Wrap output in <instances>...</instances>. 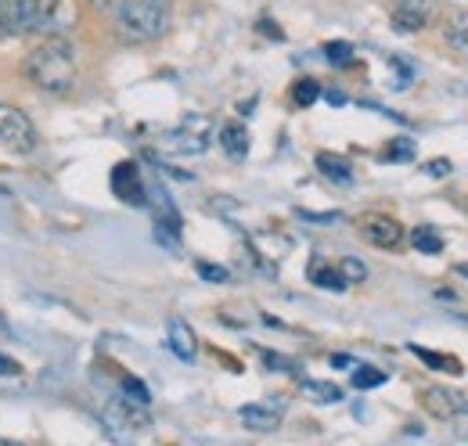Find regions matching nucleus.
Masks as SVG:
<instances>
[{"instance_id": "72a5a7b5", "label": "nucleus", "mask_w": 468, "mask_h": 446, "mask_svg": "<svg viewBox=\"0 0 468 446\" xmlns=\"http://www.w3.org/2000/svg\"><path fill=\"white\" fill-rule=\"evenodd\" d=\"M0 446H22V443H11V440H0Z\"/></svg>"}, {"instance_id": "bb28decb", "label": "nucleus", "mask_w": 468, "mask_h": 446, "mask_svg": "<svg viewBox=\"0 0 468 446\" xmlns=\"http://www.w3.org/2000/svg\"><path fill=\"white\" fill-rule=\"evenodd\" d=\"M451 173V159H432V163H425V176H432V180H443Z\"/></svg>"}, {"instance_id": "f257e3e1", "label": "nucleus", "mask_w": 468, "mask_h": 446, "mask_svg": "<svg viewBox=\"0 0 468 446\" xmlns=\"http://www.w3.org/2000/svg\"><path fill=\"white\" fill-rule=\"evenodd\" d=\"M26 76H29L33 87H40L48 94H65L76 80L72 44L65 37H48L44 44H37L26 58Z\"/></svg>"}, {"instance_id": "a211bd4d", "label": "nucleus", "mask_w": 468, "mask_h": 446, "mask_svg": "<svg viewBox=\"0 0 468 446\" xmlns=\"http://www.w3.org/2000/svg\"><path fill=\"white\" fill-rule=\"evenodd\" d=\"M119 399H122V403H130V407H137V410H148L152 392L144 389V382H137V378H122V386H119Z\"/></svg>"}, {"instance_id": "39448f33", "label": "nucleus", "mask_w": 468, "mask_h": 446, "mask_svg": "<svg viewBox=\"0 0 468 446\" xmlns=\"http://www.w3.org/2000/svg\"><path fill=\"white\" fill-rule=\"evenodd\" d=\"M44 26V0H0V33H29Z\"/></svg>"}, {"instance_id": "f704fd0d", "label": "nucleus", "mask_w": 468, "mask_h": 446, "mask_svg": "<svg viewBox=\"0 0 468 446\" xmlns=\"http://www.w3.org/2000/svg\"><path fill=\"white\" fill-rule=\"evenodd\" d=\"M462 278H468V267H462Z\"/></svg>"}, {"instance_id": "2eb2a0df", "label": "nucleus", "mask_w": 468, "mask_h": 446, "mask_svg": "<svg viewBox=\"0 0 468 446\" xmlns=\"http://www.w3.org/2000/svg\"><path fill=\"white\" fill-rule=\"evenodd\" d=\"M443 37H447L451 48H458V51H465L468 55V11H454V15L447 18Z\"/></svg>"}, {"instance_id": "c756f323", "label": "nucleus", "mask_w": 468, "mask_h": 446, "mask_svg": "<svg viewBox=\"0 0 468 446\" xmlns=\"http://www.w3.org/2000/svg\"><path fill=\"white\" fill-rule=\"evenodd\" d=\"M299 217H303V220H314V223H332V220H335V213H303V209H299Z\"/></svg>"}, {"instance_id": "473e14b6", "label": "nucleus", "mask_w": 468, "mask_h": 446, "mask_svg": "<svg viewBox=\"0 0 468 446\" xmlns=\"http://www.w3.org/2000/svg\"><path fill=\"white\" fill-rule=\"evenodd\" d=\"M90 4H98V7H105V4H112V0H90Z\"/></svg>"}, {"instance_id": "f8f14e48", "label": "nucleus", "mask_w": 468, "mask_h": 446, "mask_svg": "<svg viewBox=\"0 0 468 446\" xmlns=\"http://www.w3.org/2000/svg\"><path fill=\"white\" fill-rule=\"evenodd\" d=\"M220 148H224L228 159L241 163V159L249 155V130H245L241 122H224V126H220Z\"/></svg>"}, {"instance_id": "1a4fd4ad", "label": "nucleus", "mask_w": 468, "mask_h": 446, "mask_svg": "<svg viewBox=\"0 0 468 446\" xmlns=\"http://www.w3.org/2000/svg\"><path fill=\"white\" fill-rule=\"evenodd\" d=\"M425 410L432 414V418H443V421H451V418H458V414H468V399L462 392L454 389H443V386H432V389H425Z\"/></svg>"}, {"instance_id": "b1692460", "label": "nucleus", "mask_w": 468, "mask_h": 446, "mask_svg": "<svg viewBox=\"0 0 468 446\" xmlns=\"http://www.w3.org/2000/svg\"><path fill=\"white\" fill-rule=\"evenodd\" d=\"M324 55H328V65H350L353 48L346 40H332V44H324Z\"/></svg>"}, {"instance_id": "7ed1b4c3", "label": "nucleus", "mask_w": 468, "mask_h": 446, "mask_svg": "<svg viewBox=\"0 0 468 446\" xmlns=\"http://www.w3.org/2000/svg\"><path fill=\"white\" fill-rule=\"evenodd\" d=\"M0 144H7L18 155H29L37 148V126L33 119L15 105H0Z\"/></svg>"}, {"instance_id": "20e7f679", "label": "nucleus", "mask_w": 468, "mask_h": 446, "mask_svg": "<svg viewBox=\"0 0 468 446\" xmlns=\"http://www.w3.org/2000/svg\"><path fill=\"white\" fill-rule=\"evenodd\" d=\"M209 130H213V122L206 115H187L176 130L166 133V148L174 155H202L209 144Z\"/></svg>"}, {"instance_id": "c85d7f7f", "label": "nucleus", "mask_w": 468, "mask_h": 446, "mask_svg": "<svg viewBox=\"0 0 468 446\" xmlns=\"http://www.w3.org/2000/svg\"><path fill=\"white\" fill-rule=\"evenodd\" d=\"M260 33H263V37H271V40H282V29H278L271 18H263V22H260Z\"/></svg>"}, {"instance_id": "5701e85b", "label": "nucleus", "mask_w": 468, "mask_h": 446, "mask_svg": "<svg viewBox=\"0 0 468 446\" xmlns=\"http://www.w3.org/2000/svg\"><path fill=\"white\" fill-rule=\"evenodd\" d=\"M335 271L343 274V281H346V284H360V281L367 278V267H364V263H360L356 256H343Z\"/></svg>"}, {"instance_id": "2f4dec72", "label": "nucleus", "mask_w": 468, "mask_h": 446, "mask_svg": "<svg viewBox=\"0 0 468 446\" xmlns=\"http://www.w3.org/2000/svg\"><path fill=\"white\" fill-rule=\"evenodd\" d=\"M324 98H328V105H346V94H339V90H328Z\"/></svg>"}, {"instance_id": "9b49d317", "label": "nucleus", "mask_w": 468, "mask_h": 446, "mask_svg": "<svg viewBox=\"0 0 468 446\" xmlns=\"http://www.w3.org/2000/svg\"><path fill=\"white\" fill-rule=\"evenodd\" d=\"M166 342H170V349H174L180 360H195V353H198V338L187 328V321H180V317H170V324H166Z\"/></svg>"}, {"instance_id": "0eeeda50", "label": "nucleus", "mask_w": 468, "mask_h": 446, "mask_svg": "<svg viewBox=\"0 0 468 446\" xmlns=\"http://www.w3.org/2000/svg\"><path fill=\"white\" fill-rule=\"evenodd\" d=\"M360 238L367 241V245H375V249H397L400 245V238H404V230H400V223L393 220V217H364L360 220Z\"/></svg>"}, {"instance_id": "393cba45", "label": "nucleus", "mask_w": 468, "mask_h": 446, "mask_svg": "<svg viewBox=\"0 0 468 446\" xmlns=\"http://www.w3.org/2000/svg\"><path fill=\"white\" fill-rule=\"evenodd\" d=\"M263 364H267L271 371H289V375H299V364H295V360L282 356V353H271V349H263Z\"/></svg>"}, {"instance_id": "6e6552de", "label": "nucleus", "mask_w": 468, "mask_h": 446, "mask_svg": "<svg viewBox=\"0 0 468 446\" xmlns=\"http://www.w3.org/2000/svg\"><path fill=\"white\" fill-rule=\"evenodd\" d=\"M112 195H116L119 202H126V206H148L144 198H148V191H144V184H141V173L133 163H119L112 169Z\"/></svg>"}, {"instance_id": "aec40b11", "label": "nucleus", "mask_w": 468, "mask_h": 446, "mask_svg": "<svg viewBox=\"0 0 468 446\" xmlns=\"http://www.w3.org/2000/svg\"><path fill=\"white\" fill-rule=\"evenodd\" d=\"M418 155V148H414V141L410 137H397V141H389V148L382 152V159L386 163H410Z\"/></svg>"}, {"instance_id": "4be33fe9", "label": "nucleus", "mask_w": 468, "mask_h": 446, "mask_svg": "<svg viewBox=\"0 0 468 446\" xmlns=\"http://www.w3.org/2000/svg\"><path fill=\"white\" fill-rule=\"evenodd\" d=\"M386 378L389 375H382L378 367H356L353 371V386L356 389H378V386H386Z\"/></svg>"}, {"instance_id": "a878e982", "label": "nucleus", "mask_w": 468, "mask_h": 446, "mask_svg": "<svg viewBox=\"0 0 468 446\" xmlns=\"http://www.w3.org/2000/svg\"><path fill=\"white\" fill-rule=\"evenodd\" d=\"M195 271H198V278H206V281H228V271L224 267H213V263H195Z\"/></svg>"}, {"instance_id": "dca6fc26", "label": "nucleus", "mask_w": 468, "mask_h": 446, "mask_svg": "<svg viewBox=\"0 0 468 446\" xmlns=\"http://www.w3.org/2000/svg\"><path fill=\"white\" fill-rule=\"evenodd\" d=\"M299 389L306 392L314 403H343V389L332 382H314V378H299Z\"/></svg>"}, {"instance_id": "cd10ccee", "label": "nucleus", "mask_w": 468, "mask_h": 446, "mask_svg": "<svg viewBox=\"0 0 468 446\" xmlns=\"http://www.w3.org/2000/svg\"><path fill=\"white\" fill-rule=\"evenodd\" d=\"M15 375H22V367H18L11 356H4V353H0V378H15Z\"/></svg>"}, {"instance_id": "f03ea898", "label": "nucleus", "mask_w": 468, "mask_h": 446, "mask_svg": "<svg viewBox=\"0 0 468 446\" xmlns=\"http://www.w3.org/2000/svg\"><path fill=\"white\" fill-rule=\"evenodd\" d=\"M116 26L130 44L159 40L170 29V0H122L116 11Z\"/></svg>"}, {"instance_id": "4468645a", "label": "nucleus", "mask_w": 468, "mask_h": 446, "mask_svg": "<svg viewBox=\"0 0 468 446\" xmlns=\"http://www.w3.org/2000/svg\"><path fill=\"white\" fill-rule=\"evenodd\" d=\"M306 278L314 281L317 288H328V292H346V288H350V284L343 281V274H339L335 267H328V263H310Z\"/></svg>"}, {"instance_id": "9d476101", "label": "nucleus", "mask_w": 468, "mask_h": 446, "mask_svg": "<svg viewBox=\"0 0 468 446\" xmlns=\"http://www.w3.org/2000/svg\"><path fill=\"white\" fill-rule=\"evenodd\" d=\"M432 18V0H397L393 4V26L400 33H418Z\"/></svg>"}, {"instance_id": "7c9ffc66", "label": "nucleus", "mask_w": 468, "mask_h": 446, "mask_svg": "<svg viewBox=\"0 0 468 446\" xmlns=\"http://www.w3.org/2000/svg\"><path fill=\"white\" fill-rule=\"evenodd\" d=\"M328 364H332V367H353V356H346V353H335V356H328Z\"/></svg>"}, {"instance_id": "ddd939ff", "label": "nucleus", "mask_w": 468, "mask_h": 446, "mask_svg": "<svg viewBox=\"0 0 468 446\" xmlns=\"http://www.w3.org/2000/svg\"><path fill=\"white\" fill-rule=\"evenodd\" d=\"M317 169H321L328 180H335V184H353V169H350V163H346L343 155L321 152V155H317Z\"/></svg>"}, {"instance_id": "412c9836", "label": "nucleus", "mask_w": 468, "mask_h": 446, "mask_svg": "<svg viewBox=\"0 0 468 446\" xmlns=\"http://www.w3.org/2000/svg\"><path fill=\"white\" fill-rule=\"evenodd\" d=\"M317 98H321V83H317V80H310V76H306V80H299V83L292 87V101L299 105V109H310Z\"/></svg>"}, {"instance_id": "f3484780", "label": "nucleus", "mask_w": 468, "mask_h": 446, "mask_svg": "<svg viewBox=\"0 0 468 446\" xmlns=\"http://www.w3.org/2000/svg\"><path fill=\"white\" fill-rule=\"evenodd\" d=\"M410 245H414L418 252H425V256H440V252H443V238H440L432 227H414V230H410Z\"/></svg>"}, {"instance_id": "6ab92c4d", "label": "nucleus", "mask_w": 468, "mask_h": 446, "mask_svg": "<svg viewBox=\"0 0 468 446\" xmlns=\"http://www.w3.org/2000/svg\"><path fill=\"white\" fill-rule=\"evenodd\" d=\"M410 353L421 360V364H429V367H436V371H458L462 375V364L458 360H451V356H440V353H429L425 345H414L410 342Z\"/></svg>"}, {"instance_id": "423d86ee", "label": "nucleus", "mask_w": 468, "mask_h": 446, "mask_svg": "<svg viewBox=\"0 0 468 446\" xmlns=\"http://www.w3.org/2000/svg\"><path fill=\"white\" fill-rule=\"evenodd\" d=\"M238 418H241V425L249 432H278V425L285 418V407L278 399H271V403H249V407L238 410Z\"/></svg>"}]
</instances>
